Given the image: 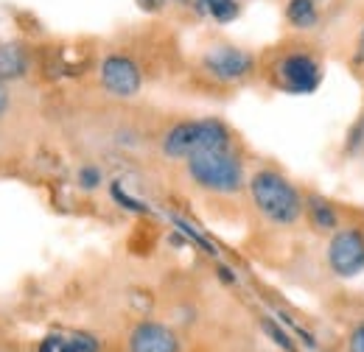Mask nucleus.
Returning a JSON list of instances; mask_svg holds the SVG:
<instances>
[{
  "label": "nucleus",
  "mask_w": 364,
  "mask_h": 352,
  "mask_svg": "<svg viewBox=\"0 0 364 352\" xmlns=\"http://www.w3.org/2000/svg\"><path fill=\"white\" fill-rule=\"evenodd\" d=\"M112 199L121 202V207H127V210H132V213H146V210H149L146 204H140V202L132 199L129 193H124V187H121L118 182H112Z\"/></svg>",
  "instance_id": "obj_16"
},
{
  "label": "nucleus",
  "mask_w": 364,
  "mask_h": 352,
  "mask_svg": "<svg viewBox=\"0 0 364 352\" xmlns=\"http://www.w3.org/2000/svg\"><path fill=\"white\" fill-rule=\"evenodd\" d=\"M232 137L230 129L216 118H199V121H180L174 123L160 140V151L166 160L185 163L188 157L210 148H230Z\"/></svg>",
  "instance_id": "obj_3"
},
{
  "label": "nucleus",
  "mask_w": 364,
  "mask_h": 352,
  "mask_svg": "<svg viewBox=\"0 0 364 352\" xmlns=\"http://www.w3.org/2000/svg\"><path fill=\"white\" fill-rule=\"evenodd\" d=\"M98 341L87 336V333H68V336H62V333H53V336H48L43 339V344H40V352H98Z\"/></svg>",
  "instance_id": "obj_9"
},
{
  "label": "nucleus",
  "mask_w": 364,
  "mask_h": 352,
  "mask_svg": "<svg viewBox=\"0 0 364 352\" xmlns=\"http://www.w3.org/2000/svg\"><path fill=\"white\" fill-rule=\"evenodd\" d=\"M143 9H157V0H137Z\"/></svg>",
  "instance_id": "obj_21"
},
{
  "label": "nucleus",
  "mask_w": 364,
  "mask_h": 352,
  "mask_svg": "<svg viewBox=\"0 0 364 352\" xmlns=\"http://www.w3.org/2000/svg\"><path fill=\"white\" fill-rule=\"evenodd\" d=\"M264 330L272 336V341L277 344V347H283L286 352H294V344H291V339H289V336H286L280 327H274L272 321H264Z\"/></svg>",
  "instance_id": "obj_17"
},
{
  "label": "nucleus",
  "mask_w": 364,
  "mask_h": 352,
  "mask_svg": "<svg viewBox=\"0 0 364 352\" xmlns=\"http://www.w3.org/2000/svg\"><path fill=\"white\" fill-rule=\"evenodd\" d=\"M28 73V56L17 43H0V82H17Z\"/></svg>",
  "instance_id": "obj_11"
},
{
  "label": "nucleus",
  "mask_w": 364,
  "mask_h": 352,
  "mask_svg": "<svg viewBox=\"0 0 364 352\" xmlns=\"http://www.w3.org/2000/svg\"><path fill=\"white\" fill-rule=\"evenodd\" d=\"M250 187V199L255 204V210L274 226H294L303 219L306 202L300 196V190L274 168H261L247 179Z\"/></svg>",
  "instance_id": "obj_1"
},
{
  "label": "nucleus",
  "mask_w": 364,
  "mask_h": 352,
  "mask_svg": "<svg viewBox=\"0 0 364 352\" xmlns=\"http://www.w3.org/2000/svg\"><path fill=\"white\" fill-rule=\"evenodd\" d=\"M306 213H309V221L317 232H336L339 229V213L325 196H317V193L306 196Z\"/></svg>",
  "instance_id": "obj_10"
},
{
  "label": "nucleus",
  "mask_w": 364,
  "mask_h": 352,
  "mask_svg": "<svg viewBox=\"0 0 364 352\" xmlns=\"http://www.w3.org/2000/svg\"><path fill=\"white\" fill-rule=\"evenodd\" d=\"M129 352H180V341L171 327L160 321H140L129 336Z\"/></svg>",
  "instance_id": "obj_8"
},
{
  "label": "nucleus",
  "mask_w": 364,
  "mask_h": 352,
  "mask_svg": "<svg viewBox=\"0 0 364 352\" xmlns=\"http://www.w3.org/2000/svg\"><path fill=\"white\" fill-rule=\"evenodd\" d=\"M98 82L115 98H135L143 89V73L137 62L127 53H109L98 65Z\"/></svg>",
  "instance_id": "obj_7"
},
{
  "label": "nucleus",
  "mask_w": 364,
  "mask_h": 352,
  "mask_svg": "<svg viewBox=\"0 0 364 352\" xmlns=\"http://www.w3.org/2000/svg\"><path fill=\"white\" fill-rule=\"evenodd\" d=\"M328 268L342 277V280H353L364 271V232L356 226H345L336 229L328 241V252H325Z\"/></svg>",
  "instance_id": "obj_5"
},
{
  "label": "nucleus",
  "mask_w": 364,
  "mask_h": 352,
  "mask_svg": "<svg viewBox=\"0 0 364 352\" xmlns=\"http://www.w3.org/2000/svg\"><path fill=\"white\" fill-rule=\"evenodd\" d=\"M202 70L222 84H238L255 73V56L238 45H210L202 53Z\"/></svg>",
  "instance_id": "obj_4"
},
{
  "label": "nucleus",
  "mask_w": 364,
  "mask_h": 352,
  "mask_svg": "<svg viewBox=\"0 0 364 352\" xmlns=\"http://www.w3.org/2000/svg\"><path fill=\"white\" fill-rule=\"evenodd\" d=\"M76 179H79V187H82V190H95V187L104 182V174H101L98 165H82Z\"/></svg>",
  "instance_id": "obj_15"
},
{
  "label": "nucleus",
  "mask_w": 364,
  "mask_h": 352,
  "mask_svg": "<svg viewBox=\"0 0 364 352\" xmlns=\"http://www.w3.org/2000/svg\"><path fill=\"white\" fill-rule=\"evenodd\" d=\"M348 350L350 352H364V321L350 333V339H348Z\"/></svg>",
  "instance_id": "obj_18"
},
{
  "label": "nucleus",
  "mask_w": 364,
  "mask_h": 352,
  "mask_svg": "<svg viewBox=\"0 0 364 352\" xmlns=\"http://www.w3.org/2000/svg\"><path fill=\"white\" fill-rule=\"evenodd\" d=\"M202 3H205V9L210 11V17H213L216 23H230V20H235L238 11H241L238 0H202Z\"/></svg>",
  "instance_id": "obj_13"
},
{
  "label": "nucleus",
  "mask_w": 364,
  "mask_h": 352,
  "mask_svg": "<svg viewBox=\"0 0 364 352\" xmlns=\"http://www.w3.org/2000/svg\"><path fill=\"white\" fill-rule=\"evenodd\" d=\"M6 109H9V92L3 87V82H0V118L6 115Z\"/></svg>",
  "instance_id": "obj_20"
},
{
  "label": "nucleus",
  "mask_w": 364,
  "mask_h": 352,
  "mask_svg": "<svg viewBox=\"0 0 364 352\" xmlns=\"http://www.w3.org/2000/svg\"><path fill=\"white\" fill-rule=\"evenodd\" d=\"M286 23L291 28L309 31L319 23V6L317 0H289L286 3Z\"/></svg>",
  "instance_id": "obj_12"
},
{
  "label": "nucleus",
  "mask_w": 364,
  "mask_h": 352,
  "mask_svg": "<svg viewBox=\"0 0 364 352\" xmlns=\"http://www.w3.org/2000/svg\"><path fill=\"white\" fill-rule=\"evenodd\" d=\"M345 154H350V157L364 154V115L353 123V129L348 132V140H345Z\"/></svg>",
  "instance_id": "obj_14"
},
{
  "label": "nucleus",
  "mask_w": 364,
  "mask_h": 352,
  "mask_svg": "<svg viewBox=\"0 0 364 352\" xmlns=\"http://www.w3.org/2000/svg\"><path fill=\"white\" fill-rule=\"evenodd\" d=\"M185 171L199 190L213 193V196H235L247 185L244 165L232 148L199 151V154L185 160Z\"/></svg>",
  "instance_id": "obj_2"
},
{
  "label": "nucleus",
  "mask_w": 364,
  "mask_h": 352,
  "mask_svg": "<svg viewBox=\"0 0 364 352\" xmlns=\"http://www.w3.org/2000/svg\"><path fill=\"white\" fill-rule=\"evenodd\" d=\"M356 62L364 67V26L362 31H359V43H356Z\"/></svg>",
  "instance_id": "obj_19"
},
{
  "label": "nucleus",
  "mask_w": 364,
  "mask_h": 352,
  "mask_svg": "<svg viewBox=\"0 0 364 352\" xmlns=\"http://www.w3.org/2000/svg\"><path fill=\"white\" fill-rule=\"evenodd\" d=\"M274 76H277V84L286 89V92H294V95H309L319 87L322 82V67L319 62L306 53V50H291L286 56L277 59L274 65Z\"/></svg>",
  "instance_id": "obj_6"
}]
</instances>
